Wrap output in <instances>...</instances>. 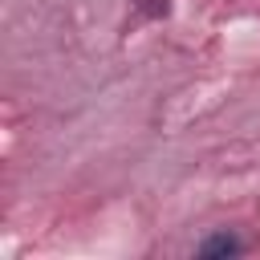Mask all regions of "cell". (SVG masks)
<instances>
[{
    "label": "cell",
    "mask_w": 260,
    "mask_h": 260,
    "mask_svg": "<svg viewBox=\"0 0 260 260\" xmlns=\"http://www.w3.org/2000/svg\"><path fill=\"white\" fill-rule=\"evenodd\" d=\"M240 252V240L236 236H211V240H203L199 244V260H215V256H236Z\"/></svg>",
    "instance_id": "6da1fadb"
}]
</instances>
